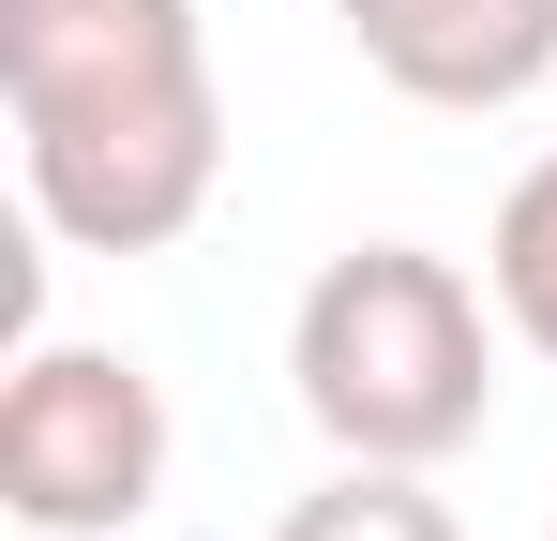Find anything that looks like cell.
I'll return each mask as SVG.
<instances>
[{
	"label": "cell",
	"mask_w": 557,
	"mask_h": 541,
	"mask_svg": "<svg viewBox=\"0 0 557 541\" xmlns=\"http://www.w3.org/2000/svg\"><path fill=\"white\" fill-rule=\"evenodd\" d=\"M0 90L30 211L91 256H151L211 211L226 90L196 46V0H0Z\"/></svg>",
	"instance_id": "1"
},
{
	"label": "cell",
	"mask_w": 557,
	"mask_h": 541,
	"mask_svg": "<svg viewBox=\"0 0 557 541\" xmlns=\"http://www.w3.org/2000/svg\"><path fill=\"white\" fill-rule=\"evenodd\" d=\"M166 496V391L121 347H30L0 376V512L46 541H106Z\"/></svg>",
	"instance_id": "3"
},
{
	"label": "cell",
	"mask_w": 557,
	"mask_h": 541,
	"mask_svg": "<svg viewBox=\"0 0 557 541\" xmlns=\"http://www.w3.org/2000/svg\"><path fill=\"white\" fill-rule=\"evenodd\" d=\"M272 541H453V512H437L407 466H362V451H347V481H317Z\"/></svg>",
	"instance_id": "5"
},
{
	"label": "cell",
	"mask_w": 557,
	"mask_h": 541,
	"mask_svg": "<svg viewBox=\"0 0 557 541\" xmlns=\"http://www.w3.org/2000/svg\"><path fill=\"white\" fill-rule=\"evenodd\" d=\"M286 376L317 406V437L362 451V466H437V451L482 437V391H497V347H482V286L422 241H347V256L301 286V331H286Z\"/></svg>",
	"instance_id": "2"
},
{
	"label": "cell",
	"mask_w": 557,
	"mask_h": 541,
	"mask_svg": "<svg viewBox=\"0 0 557 541\" xmlns=\"http://www.w3.org/2000/svg\"><path fill=\"white\" fill-rule=\"evenodd\" d=\"M407 105H512L557 76V0H332Z\"/></svg>",
	"instance_id": "4"
},
{
	"label": "cell",
	"mask_w": 557,
	"mask_h": 541,
	"mask_svg": "<svg viewBox=\"0 0 557 541\" xmlns=\"http://www.w3.org/2000/svg\"><path fill=\"white\" fill-rule=\"evenodd\" d=\"M497 316H512V331L557 361V151L512 180V196H497Z\"/></svg>",
	"instance_id": "6"
}]
</instances>
